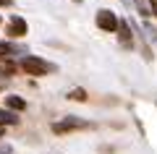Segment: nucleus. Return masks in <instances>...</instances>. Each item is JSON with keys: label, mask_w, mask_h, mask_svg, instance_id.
Instances as JSON below:
<instances>
[{"label": "nucleus", "mask_w": 157, "mask_h": 154, "mask_svg": "<svg viewBox=\"0 0 157 154\" xmlns=\"http://www.w3.org/2000/svg\"><path fill=\"white\" fill-rule=\"evenodd\" d=\"M21 71L29 73V76H50V73L58 71V66H55V63H50V60H42V58L26 55L21 60Z\"/></svg>", "instance_id": "obj_1"}, {"label": "nucleus", "mask_w": 157, "mask_h": 154, "mask_svg": "<svg viewBox=\"0 0 157 154\" xmlns=\"http://www.w3.org/2000/svg\"><path fill=\"white\" fill-rule=\"evenodd\" d=\"M94 24L102 29V32L115 34V32H118V26H121V18H118L115 13L110 11V8H100V11H97V16H94Z\"/></svg>", "instance_id": "obj_2"}, {"label": "nucleus", "mask_w": 157, "mask_h": 154, "mask_svg": "<svg viewBox=\"0 0 157 154\" xmlns=\"http://www.w3.org/2000/svg\"><path fill=\"white\" fill-rule=\"evenodd\" d=\"M81 128H89V123L81 120V118H73V115H68V118H63V120L52 123V133H58V136L71 133V131H81Z\"/></svg>", "instance_id": "obj_3"}, {"label": "nucleus", "mask_w": 157, "mask_h": 154, "mask_svg": "<svg viewBox=\"0 0 157 154\" xmlns=\"http://www.w3.org/2000/svg\"><path fill=\"white\" fill-rule=\"evenodd\" d=\"M26 32H29V24L24 21L21 16H13L11 21H8V26H6V34L11 39H21V37H26Z\"/></svg>", "instance_id": "obj_4"}, {"label": "nucleus", "mask_w": 157, "mask_h": 154, "mask_svg": "<svg viewBox=\"0 0 157 154\" xmlns=\"http://www.w3.org/2000/svg\"><path fill=\"white\" fill-rule=\"evenodd\" d=\"M118 39H121V44H123L126 50L134 47V32H131V26H128V21H126V18H121V26H118Z\"/></svg>", "instance_id": "obj_5"}, {"label": "nucleus", "mask_w": 157, "mask_h": 154, "mask_svg": "<svg viewBox=\"0 0 157 154\" xmlns=\"http://www.w3.org/2000/svg\"><path fill=\"white\" fill-rule=\"evenodd\" d=\"M18 118L13 110H0V128H6V126H16Z\"/></svg>", "instance_id": "obj_6"}, {"label": "nucleus", "mask_w": 157, "mask_h": 154, "mask_svg": "<svg viewBox=\"0 0 157 154\" xmlns=\"http://www.w3.org/2000/svg\"><path fill=\"white\" fill-rule=\"evenodd\" d=\"M6 105H8V110H26V102H24L21 97H16V94H11V97H6Z\"/></svg>", "instance_id": "obj_7"}, {"label": "nucleus", "mask_w": 157, "mask_h": 154, "mask_svg": "<svg viewBox=\"0 0 157 154\" xmlns=\"http://www.w3.org/2000/svg\"><path fill=\"white\" fill-rule=\"evenodd\" d=\"M21 71V63H13L8 58H0V73H16Z\"/></svg>", "instance_id": "obj_8"}, {"label": "nucleus", "mask_w": 157, "mask_h": 154, "mask_svg": "<svg viewBox=\"0 0 157 154\" xmlns=\"http://www.w3.org/2000/svg\"><path fill=\"white\" fill-rule=\"evenodd\" d=\"M16 44L13 42H0V58H16Z\"/></svg>", "instance_id": "obj_9"}, {"label": "nucleus", "mask_w": 157, "mask_h": 154, "mask_svg": "<svg viewBox=\"0 0 157 154\" xmlns=\"http://www.w3.org/2000/svg\"><path fill=\"white\" fill-rule=\"evenodd\" d=\"M68 99H71V102H86V92L84 89H71V92H68Z\"/></svg>", "instance_id": "obj_10"}, {"label": "nucleus", "mask_w": 157, "mask_h": 154, "mask_svg": "<svg viewBox=\"0 0 157 154\" xmlns=\"http://www.w3.org/2000/svg\"><path fill=\"white\" fill-rule=\"evenodd\" d=\"M147 3H149V8H152V16L157 18V0H147Z\"/></svg>", "instance_id": "obj_11"}, {"label": "nucleus", "mask_w": 157, "mask_h": 154, "mask_svg": "<svg viewBox=\"0 0 157 154\" xmlns=\"http://www.w3.org/2000/svg\"><path fill=\"white\" fill-rule=\"evenodd\" d=\"M0 154H11V149H8V146H3V149H0Z\"/></svg>", "instance_id": "obj_12"}, {"label": "nucleus", "mask_w": 157, "mask_h": 154, "mask_svg": "<svg viewBox=\"0 0 157 154\" xmlns=\"http://www.w3.org/2000/svg\"><path fill=\"white\" fill-rule=\"evenodd\" d=\"M8 3H11V0H0V6H8Z\"/></svg>", "instance_id": "obj_13"}, {"label": "nucleus", "mask_w": 157, "mask_h": 154, "mask_svg": "<svg viewBox=\"0 0 157 154\" xmlns=\"http://www.w3.org/2000/svg\"><path fill=\"white\" fill-rule=\"evenodd\" d=\"M76 3H81V0H76Z\"/></svg>", "instance_id": "obj_14"}]
</instances>
